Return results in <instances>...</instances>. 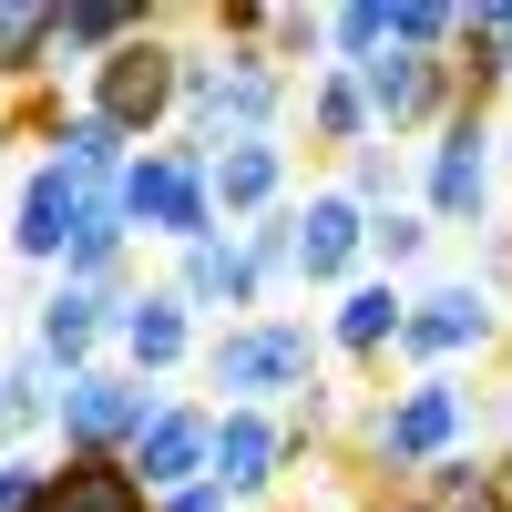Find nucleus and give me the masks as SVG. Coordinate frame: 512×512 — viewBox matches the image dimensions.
<instances>
[{
    "mask_svg": "<svg viewBox=\"0 0 512 512\" xmlns=\"http://www.w3.org/2000/svg\"><path fill=\"white\" fill-rule=\"evenodd\" d=\"M318 349L328 338L308 328V318H226L216 338H205V390H216V410H277V400H297L318 379Z\"/></svg>",
    "mask_w": 512,
    "mask_h": 512,
    "instance_id": "f257e3e1",
    "label": "nucleus"
},
{
    "mask_svg": "<svg viewBox=\"0 0 512 512\" xmlns=\"http://www.w3.org/2000/svg\"><path fill=\"white\" fill-rule=\"evenodd\" d=\"M297 82L267 62V52H185V82H175V113H185V144L216 154L236 134H277Z\"/></svg>",
    "mask_w": 512,
    "mask_h": 512,
    "instance_id": "f03ea898",
    "label": "nucleus"
},
{
    "mask_svg": "<svg viewBox=\"0 0 512 512\" xmlns=\"http://www.w3.org/2000/svg\"><path fill=\"white\" fill-rule=\"evenodd\" d=\"M175 82H185V52L164 41V11H154L134 41H113V52L93 62V93H82V113L144 154V144H164V123H175Z\"/></svg>",
    "mask_w": 512,
    "mask_h": 512,
    "instance_id": "7ed1b4c3",
    "label": "nucleus"
},
{
    "mask_svg": "<svg viewBox=\"0 0 512 512\" xmlns=\"http://www.w3.org/2000/svg\"><path fill=\"white\" fill-rule=\"evenodd\" d=\"M113 205H123V226H134V236H164V246H205V236H226V226H216V195H205V154H195L185 134L123 154Z\"/></svg>",
    "mask_w": 512,
    "mask_h": 512,
    "instance_id": "20e7f679",
    "label": "nucleus"
},
{
    "mask_svg": "<svg viewBox=\"0 0 512 512\" xmlns=\"http://www.w3.org/2000/svg\"><path fill=\"white\" fill-rule=\"evenodd\" d=\"M461 431H472L461 379H410L359 420V451H369V472H431L441 451H461Z\"/></svg>",
    "mask_w": 512,
    "mask_h": 512,
    "instance_id": "39448f33",
    "label": "nucleus"
},
{
    "mask_svg": "<svg viewBox=\"0 0 512 512\" xmlns=\"http://www.w3.org/2000/svg\"><path fill=\"white\" fill-rule=\"evenodd\" d=\"M492 154H502L492 113L482 103H451L431 164H420V216H431V236L441 226H492Z\"/></svg>",
    "mask_w": 512,
    "mask_h": 512,
    "instance_id": "423d86ee",
    "label": "nucleus"
},
{
    "mask_svg": "<svg viewBox=\"0 0 512 512\" xmlns=\"http://www.w3.org/2000/svg\"><path fill=\"white\" fill-rule=\"evenodd\" d=\"M349 82H359V113H369L379 144H400V134H420V123H441L451 103H472L461 72H451V52H390V41H379Z\"/></svg>",
    "mask_w": 512,
    "mask_h": 512,
    "instance_id": "0eeeda50",
    "label": "nucleus"
},
{
    "mask_svg": "<svg viewBox=\"0 0 512 512\" xmlns=\"http://www.w3.org/2000/svg\"><path fill=\"white\" fill-rule=\"evenodd\" d=\"M492 338H502V308L472 277H441V287H420L400 308V359H420V379H451V359L492 349Z\"/></svg>",
    "mask_w": 512,
    "mask_h": 512,
    "instance_id": "6e6552de",
    "label": "nucleus"
},
{
    "mask_svg": "<svg viewBox=\"0 0 512 512\" xmlns=\"http://www.w3.org/2000/svg\"><path fill=\"white\" fill-rule=\"evenodd\" d=\"M154 410H164V390H144L134 369H72L62 400H52V431H62V451H113L123 461Z\"/></svg>",
    "mask_w": 512,
    "mask_h": 512,
    "instance_id": "1a4fd4ad",
    "label": "nucleus"
},
{
    "mask_svg": "<svg viewBox=\"0 0 512 512\" xmlns=\"http://www.w3.org/2000/svg\"><path fill=\"white\" fill-rule=\"evenodd\" d=\"M297 472V451L277 431V410H216V451H205V482L226 502H267L277 482Z\"/></svg>",
    "mask_w": 512,
    "mask_h": 512,
    "instance_id": "9d476101",
    "label": "nucleus"
},
{
    "mask_svg": "<svg viewBox=\"0 0 512 512\" xmlns=\"http://www.w3.org/2000/svg\"><path fill=\"white\" fill-rule=\"evenodd\" d=\"M205 451H216V410H195V400H164V410L144 420V441L123 451V472H134V482L164 502V492L205 482Z\"/></svg>",
    "mask_w": 512,
    "mask_h": 512,
    "instance_id": "9b49d317",
    "label": "nucleus"
},
{
    "mask_svg": "<svg viewBox=\"0 0 512 512\" xmlns=\"http://www.w3.org/2000/svg\"><path fill=\"white\" fill-rule=\"evenodd\" d=\"M297 216V287H349L359 277V256H369V216L338 185H318L308 205H287Z\"/></svg>",
    "mask_w": 512,
    "mask_h": 512,
    "instance_id": "f8f14e48",
    "label": "nucleus"
},
{
    "mask_svg": "<svg viewBox=\"0 0 512 512\" xmlns=\"http://www.w3.org/2000/svg\"><path fill=\"white\" fill-rule=\"evenodd\" d=\"M113 349H123V369H134L144 390H154L164 369H185V359H195V318H185V297H175V287H134V297L113 308Z\"/></svg>",
    "mask_w": 512,
    "mask_h": 512,
    "instance_id": "ddd939ff",
    "label": "nucleus"
},
{
    "mask_svg": "<svg viewBox=\"0 0 512 512\" xmlns=\"http://www.w3.org/2000/svg\"><path fill=\"white\" fill-rule=\"evenodd\" d=\"M205 195H216V226H256L287 195V144L277 134H236L205 154Z\"/></svg>",
    "mask_w": 512,
    "mask_h": 512,
    "instance_id": "4468645a",
    "label": "nucleus"
},
{
    "mask_svg": "<svg viewBox=\"0 0 512 512\" xmlns=\"http://www.w3.org/2000/svg\"><path fill=\"white\" fill-rule=\"evenodd\" d=\"M82 195H103V185H72L52 154L21 175V205H11V256L21 267H62V246H72V216H82Z\"/></svg>",
    "mask_w": 512,
    "mask_h": 512,
    "instance_id": "2eb2a0df",
    "label": "nucleus"
},
{
    "mask_svg": "<svg viewBox=\"0 0 512 512\" xmlns=\"http://www.w3.org/2000/svg\"><path fill=\"white\" fill-rule=\"evenodd\" d=\"M113 308H123V297H103V287H52V297H41V318H31V359L52 369V379L93 369V349L113 338Z\"/></svg>",
    "mask_w": 512,
    "mask_h": 512,
    "instance_id": "dca6fc26",
    "label": "nucleus"
},
{
    "mask_svg": "<svg viewBox=\"0 0 512 512\" xmlns=\"http://www.w3.org/2000/svg\"><path fill=\"white\" fill-rule=\"evenodd\" d=\"M31 512H154V492L123 472L113 451H62V461H41Z\"/></svg>",
    "mask_w": 512,
    "mask_h": 512,
    "instance_id": "f3484780",
    "label": "nucleus"
},
{
    "mask_svg": "<svg viewBox=\"0 0 512 512\" xmlns=\"http://www.w3.org/2000/svg\"><path fill=\"white\" fill-rule=\"evenodd\" d=\"M175 297H185V318H195V308H236V318H267V287L246 277L236 236H205V246H175Z\"/></svg>",
    "mask_w": 512,
    "mask_h": 512,
    "instance_id": "a211bd4d",
    "label": "nucleus"
},
{
    "mask_svg": "<svg viewBox=\"0 0 512 512\" xmlns=\"http://www.w3.org/2000/svg\"><path fill=\"white\" fill-rule=\"evenodd\" d=\"M400 308H410V297H400L390 277H349V297H338V318H328V349L390 359V349H400Z\"/></svg>",
    "mask_w": 512,
    "mask_h": 512,
    "instance_id": "6ab92c4d",
    "label": "nucleus"
},
{
    "mask_svg": "<svg viewBox=\"0 0 512 512\" xmlns=\"http://www.w3.org/2000/svg\"><path fill=\"white\" fill-rule=\"evenodd\" d=\"M451 72H461V93H472V103H492L502 82H512V0L461 11V31H451Z\"/></svg>",
    "mask_w": 512,
    "mask_h": 512,
    "instance_id": "aec40b11",
    "label": "nucleus"
},
{
    "mask_svg": "<svg viewBox=\"0 0 512 512\" xmlns=\"http://www.w3.org/2000/svg\"><path fill=\"white\" fill-rule=\"evenodd\" d=\"M154 11H134V0H62V11H52V72L62 62H82V52H113V41H134Z\"/></svg>",
    "mask_w": 512,
    "mask_h": 512,
    "instance_id": "412c9836",
    "label": "nucleus"
},
{
    "mask_svg": "<svg viewBox=\"0 0 512 512\" xmlns=\"http://www.w3.org/2000/svg\"><path fill=\"white\" fill-rule=\"evenodd\" d=\"M52 72V0H0V93H31Z\"/></svg>",
    "mask_w": 512,
    "mask_h": 512,
    "instance_id": "4be33fe9",
    "label": "nucleus"
},
{
    "mask_svg": "<svg viewBox=\"0 0 512 512\" xmlns=\"http://www.w3.org/2000/svg\"><path fill=\"white\" fill-rule=\"evenodd\" d=\"M308 134H318V144H338V154L379 144V134H369V113H359V82H349V72H328V62L308 72Z\"/></svg>",
    "mask_w": 512,
    "mask_h": 512,
    "instance_id": "5701e85b",
    "label": "nucleus"
},
{
    "mask_svg": "<svg viewBox=\"0 0 512 512\" xmlns=\"http://www.w3.org/2000/svg\"><path fill=\"white\" fill-rule=\"evenodd\" d=\"M236 256H246L256 287H287V277H297V216H287V205H267V216L236 236Z\"/></svg>",
    "mask_w": 512,
    "mask_h": 512,
    "instance_id": "b1692460",
    "label": "nucleus"
},
{
    "mask_svg": "<svg viewBox=\"0 0 512 512\" xmlns=\"http://www.w3.org/2000/svg\"><path fill=\"white\" fill-rule=\"evenodd\" d=\"M256 52H267V62L297 82V62L318 72V52H328V21H318V11H267V41H256Z\"/></svg>",
    "mask_w": 512,
    "mask_h": 512,
    "instance_id": "393cba45",
    "label": "nucleus"
},
{
    "mask_svg": "<svg viewBox=\"0 0 512 512\" xmlns=\"http://www.w3.org/2000/svg\"><path fill=\"white\" fill-rule=\"evenodd\" d=\"M390 11V52H451L461 11H441V0H379Z\"/></svg>",
    "mask_w": 512,
    "mask_h": 512,
    "instance_id": "a878e982",
    "label": "nucleus"
},
{
    "mask_svg": "<svg viewBox=\"0 0 512 512\" xmlns=\"http://www.w3.org/2000/svg\"><path fill=\"white\" fill-rule=\"evenodd\" d=\"M338 195H349L359 216L400 205V154H390V144H359V154H349V185H338Z\"/></svg>",
    "mask_w": 512,
    "mask_h": 512,
    "instance_id": "bb28decb",
    "label": "nucleus"
},
{
    "mask_svg": "<svg viewBox=\"0 0 512 512\" xmlns=\"http://www.w3.org/2000/svg\"><path fill=\"white\" fill-rule=\"evenodd\" d=\"M420 246H431V216H410V205H379V216H369V256H379V267H410Z\"/></svg>",
    "mask_w": 512,
    "mask_h": 512,
    "instance_id": "cd10ccee",
    "label": "nucleus"
},
{
    "mask_svg": "<svg viewBox=\"0 0 512 512\" xmlns=\"http://www.w3.org/2000/svg\"><path fill=\"white\" fill-rule=\"evenodd\" d=\"M31 492H41V461L11 451V461H0V512H31Z\"/></svg>",
    "mask_w": 512,
    "mask_h": 512,
    "instance_id": "c85d7f7f",
    "label": "nucleus"
},
{
    "mask_svg": "<svg viewBox=\"0 0 512 512\" xmlns=\"http://www.w3.org/2000/svg\"><path fill=\"white\" fill-rule=\"evenodd\" d=\"M154 512H236V502H226V492H216V482H185V492H164V502H154Z\"/></svg>",
    "mask_w": 512,
    "mask_h": 512,
    "instance_id": "c756f323",
    "label": "nucleus"
},
{
    "mask_svg": "<svg viewBox=\"0 0 512 512\" xmlns=\"http://www.w3.org/2000/svg\"><path fill=\"white\" fill-rule=\"evenodd\" d=\"M502 512H512V461H502Z\"/></svg>",
    "mask_w": 512,
    "mask_h": 512,
    "instance_id": "7c9ffc66",
    "label": "nucleus"
},
{
    "mask_svg": "<svg viewBox=\"0 0 512 512\" xmlns=\"http://www.w3.org/2000/svg\"><path fill=\"white\" fill-rule=\"evenodd\" d=\"M390 512H431V502H390Z\"/></svg>",
    "mask_w": 512,
    "mask_h": 512,
    "instance_id": "2f4dec72",
    "label": "nucleus"
},
{
    "mask_svg": "<svg viewBox=\"0 0 512 512\" xmlns=\"http://www.w3.org/2000/svg\"><path fill=\"white\" fill-rule=\"evenodd\" d=\"M502 246H512V226H502Z\"/></svg>",
    "mask_w": 512,
    "mask_h": 512,
    "instance_id": "473e14b6",
    "label": "nucleus"
}]
</instances>
